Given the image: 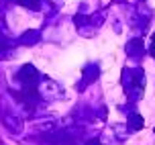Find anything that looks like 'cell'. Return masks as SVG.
I'll list each match as a JSON object with an SVG mask.
<instances>
[{"mask_svg": "<svg viewBox=\"0 0 155 145\" xmlns=\"http://www.w3.org/2000/svg\"><path fill=\"white\" fill-rule=\"evenodd\" d=\"M2 123H4L12 133H18V131H21V121L16 119V115H10V113L2 115Z\"/></svg>", "mask_w": 155, "mask_h": 145, "instance_id": "cell-5", "label": "cell"}, {"mask_svg": "<svg viewBox=\"0 0 155 145\" xmlns=\"http://www.w3.org/2000/svg\"><path fill=\"white\" fill-rule=\"evenodd\" d=\"M151 55L155 57V37H153V41H151Z\"/></svg>", "mask_w": 155, "mask_h": 145, "instance_id": "cell-11", "label": "cell"}, {"mask_svg": "<svg viewBox=\"0 0 155 145\" xmlns=\"http://www.w3.org/2000/svg\"><path fill=\"white\" fill-rule=\"evenodd\" d=\"M15 82H18L21 88H25V90H35V88H39L41 74H39V69L35 68V66L27 63V66H23V68L15 74Z\"/></svg>", "mask_w": 155, "mask_h": 145, "instance_id": "cell-1", "label": "cell"}, {"mask_svg": "<svg viewBox=\"0 0 155 145\" xmlns=\"http://www.w3.org/2000/svg\"><path fill=\"white\" fill-rule=\"evenodd\" d=\"M12 41L0 31V57H6V55H12Z\"/></svg>", "mask_w": 155, "mask_h": 145, "instance_id": "cell-6", "label": "cell"}, {"mask_svg": "<svg viewBox=\"0 0 155 145\" xmlns=\"http://www.w3.org/2000/svg\"><path fill=\"white\" fill-rule=\"evenodd\" d=\"M49 145H76L74 137L70 135V131H51V133H47L43 135Z\"/></svg>", "mask_w": 155, "mask_h": 145, "instance_id": "cell-2", "label": "cell"}, {"mask_svg": "<svg viewBox=\"0 0 155 145\" xmlns=\"http://www.w3.org/2000/svg\"><path fill=\"white\" fill-rule=\"evenodd\" d=\"M39 41H41V31H35V29L25 31L23 35L18 37V43L21 45H37Z\"/></svg>", "mask_w": 155, "mask_h": 145, "instance_id": "cell-4", "label": "cell"}, {"mask_svg": "<svg viewBox=\"0 0 155 145\" xmlns=\"http://www.w3.org/2000/svg\"><path fill=\"white\" fill-rule=\"evenodd\" d=\"M86 145H100L98 139H90V141H86Z\"/></svg>", "mask_w": 155, "mask_h": 145, "instance_id": "cell-10", "label": "cell"}, {"mask_svg": "<svg viewBox=\"0 0 155 145\" xmlns=\"http://www.w3.org/2000/svg\"><path fill=\"white\" fill-rule=\"evenodd\" d=\"M15 2L25 8H31V10H41L43 6V0H15Z\"/></svg>", "mask_w": 155, "mask_h": 145, "instance_id": "cell-7", "label": "cell"}, {"mask_svg": "<svg viewBox=\"0 0 155 145\" xmlns=\"http://www.w3.org/2000/svg\"><path fill=\"white\" fill-rule=\"evenodd\" d=\"M129 127H131L133 131H135V129H141V127H143V119H141L139 115H133L131 116V123H129Z\"/></svg>", "mask_w": 155, "mask_h": 145, "instance_id": "cell-9", "label": "cell"}, {"mask_svg": "<svg viewBox=\"0 0 155 145\" xmlns=\"http://www.w3.org/2000/svg\"><path fill=\"white\" fill-rule=\"evenodd\" d=\"M96 78H98V68H96L94 63H92V66H86V68H84V74H82V84L78 86V88H80V90H84L86 86L92 84Z\"/></svg>", "mask_w": 155, "mask_h": 145, "instance_id": "cell-3", "label": "cell"}, {"mask_svg": "<svg viewBox=\"0 0 155 145\" xmlns=\"http://www.w3.org/2000/svg\"><path fill=\"white\" fill-rule=\"evenodd\" d=\"M127 53L131 55V57L141 55V41H131V43L127 45Z\"/></svg>", "mask_w": 155, "mask_h": 145, "instance_id": "cell-8", "label": "cell"}]
</instances>
